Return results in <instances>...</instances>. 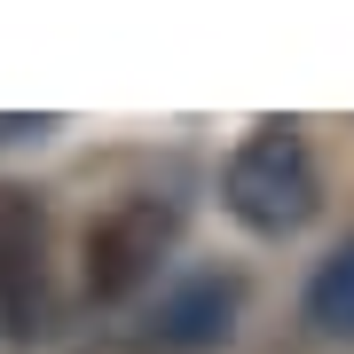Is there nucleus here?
I'll return each mask as SVG.
<instances>
[{"label":"nucleus","instance_id":"nucleus-2","mask_svg":"<svg viewBox=\"0 0 354 354\" xmlns=\"http://www.w3.org/2000/svg\"><path fill=\"white\" fill-rule=\"evenodd\" d=\"M165 244H174V205L158 197H127L87 228V291L95 299H127L158 276Z\"/></svg>","mask_w":354,"mask_h":354},{"label":"nucleus","instance_id":"nucleus-4","mask_svg":"<svg viewBox=\"0 0 354 354\" xmlns=\"http://www.w3.org/2000/svg\"><path fill=\"white\" fill-rule=\"evenodd\" d=\"M307 315H315V330H330V339H354V236L315 268V283H307Z\"/></svg>","mask_w":354,"mask_h":354},{"label":"nucleus","instance_id":"nucleus-3","mask_svg":"<svg viewBox=\"0 0 354 354\" xmlns=\"http://www.w3.org/2000/svg\"><path fill=\"white\" fill-rule=\"evenodd\" d=\"M0 323L8 339L48 330V221L39 197L16 181H0Z\"/></svg>","mask_w":354,"mask_h":354},{"label":"nucleus","instance_id":"nucleus-1","mask_svg":"<svg viewBox=\"0 0 354 354\" xmlns=\"http://www.w3.org/2000/svg\"><path fill=\"white\" fill-rule=\"evenodd\" d=\"M228 213L244 228H260V236H291L307 213L323 205V181H315V158H307V142L291 127H260L244 134V150L228 158Z\"/></svg>","mask_w":354,"mask_h":354}]
</instances>
